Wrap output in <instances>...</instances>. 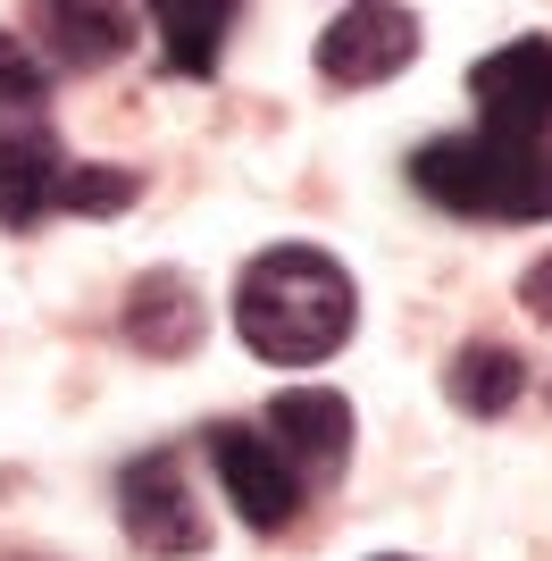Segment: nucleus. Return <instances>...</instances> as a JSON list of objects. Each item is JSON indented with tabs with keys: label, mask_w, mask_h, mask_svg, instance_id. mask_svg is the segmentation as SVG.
Wrapping results in <instances>:
<instances>
[{
	"label": "nucleus",
	"mask_w": 552,
	"mask_h": 561,
	"mask_svg": "<svg viewBox=\"0 0 552 561\" xmlns=\"http://www.w3.org/2000/svg\"><path fill=\"white\" fill-rule=\"evenodd\" d=\"M352 319H360L352 268L319 243H276L234 277V335L276 369H310L326 352H344Z\"/></svg>",
	"instance_id": "nucleus-1"
},
{
	"label": "nucleus",
	"mask_w": 552,
	"mask_h": 561,
	"mask_svg": "<svg viewBox=\"0 0 552 561\" xmlns=\"http://www.w3.org/2000/svg\"><path fill=\"white\" fill-rule=\"evenodd\" d=\"M411 185L460 218H503L536 227L552 218V151L544 142H503V135H436L411 151Z\"/></svg>",
	"instance_id": "nucleus-2"
},
{
	"label": "nucleus",
	"mask_w": 552,
	"mask_h": 561,
	"mask_svg": "<svg viewBox=\"0 0 552 561\" xmlns=\"http://www.w3.org/2000/svg\"><path fill=\"white\" fill-rule=\"evenodd\" d=\"M117 519H126V537L151 561H176V553H202L209 545V519L193 503V478H184L176 453H135L117 469Z\"/></svg>",
	"instance_id": "nucleus-3"
},
{
	"label": "nucleus",
	"mask_w": 552,
	"mask_h": 561,
	"mask_svg": "<svg viewBox=\"0 0 552 561\" xmlns=\"http://www.w3.org/2000/svg\"><path fill=\"white\" fill-rule=\"evenodd\" d=\"M469 101H478L485 135L544 142L552 135V43L544 34H519V43L485 50L478 68H469Z\"/></svg>",
	"instance_id": "nucleus-4"
},
{
	"label": "nucleus",
	"mask_w": 552,
	"mask_h": 561,
	"mask_svg": "<svg viewBox=\"0 0 552 561\" xmlns=\"http://www.w3.org/2000/svg\"><path fill=\"white\" fill-rule=\"evenodd\" d=\"M209 469H218V486H227V503L243 512V528H260V537H276L285 519L301 512V478L294 461L268 445V427H209Z\"/></svg>",
	"instance_id": "nucleus-5"
},
{
	"label": "nucleus",
	"mask_w": 552,
	"mask_h": 561,
	"mask_svg": "<svg viewBox=\"0 0 552 561\" xmlns=\"http://www.w3.org/2000/svg\"><path fill=\"white\" fill-rule=\"evenodd\" d=\"M418 59V18L402 0H352L319 34V76L326 84H386Z\"/></svg>",
	"instance_id": "nucleus-6"
},
{
	"label": "nucleus",
	"mask_w": 552,
	"mask_h": 561,
	"mask_svg": "<svg viewBox=\"0 0 552 561\" xmlns=\"http://www.w3.org/2000/svg\"><path fill=\"white\" fill-rule=\"evenodd\" d=\"M268 445L294 461V478H335L352 461V402L335 386H285L268 402Z\"/></svg>",
	"instance_id": "nucleus-7"
},
{
	"label": "nucleus",
	"mask_w": 552,
	"mask_h": 561,
	"mask_svg": "<svg viewBox=\"0 0 552 561\" xmlns=\"http://www.w3.org/2000/svg\"><path fill=\"white\" fill-rule=\"evenodd\" d=\"M68 185V151L50 117H9L0 126V227H43Z\"/></svg>",
	"instance_id": "nucleus-8"
},
{
	"label": "nucleus",
	"mask_w": 552,
	"mask_h": 561,
	"mask_svg": "<svg viewBox=\"0 0 552 561\" xmlns=\"http://www.w3.org/2000/svg\"><path fill=\"white\" fill-rule=\"evenodd\" d=\"M117 328H126V344H135V352L176 360V352L202 344V294H193L184 268H142L135 294H126V310H117Z\"/></svg>",
	"instance_id": "nucleus-9"
},
{
	"label": "nucleus",
	"mask_w": 552,
	"mask_h": 561,
	"mask_svg": "<svg viewBox=\"0 0 552 561\" xmlns=\"http://www.w3.org/2000/svg\"><path fill=\"white\" fill-rule=\"evenodd\" d=\"M43 43L59 68H110L135 50V9L126 0H34Z\"/></svg>",
	"instance_id": "nucleus-10"
},
{
	"label": "nucleus",
	"mask_w": 552,
	"mask_h": 561,
	"mask_svg": "<svg viewBox=\"0 0 552 561\" xmlns=\"http://www.w3.org/2000/svg\"><path fill=\"white\" fill-rule=\"evenodd\" d=\"M151 25H160V59L168 76H209L218 50H227V25L243 0H142Z\"/></svg>",
	"instance_id": "nucleus-11"
},
{
	"label": "nucleus",
	"mask_w": 552,
	"mask_h": 561,
	"mask_svg": "<svg viewBox=\"0 0 552 561\" xmlns=\"http://www.w3.org/2000/svg\"><path fill=\"white\" fill-rule=\"evenodd\" d=\"M444 394H452L469 420H503L510 402L528 394V360L510 344H460L452 369H444Z\"/></svg>",
	"instance_id": "nucleus-12"
},
{
	"label": "nucleus",
	"mask_w": 552,
	"mask_h": 561,
	"mask_svg": "<svg viewBox=\"0 0 552 561\" xmlns=\"http://www.w3.org/2000/svg\"><path fill=\"white\" fill-rule=\"evenodd\" d=\"M43 101H50L43 50H25V34L0 25V117H43Z\"/></svg>",
	"instance_id": "nucleus-13"
},
{
	"label": "nucleus",
	"mask_w": 552,
	"mask_h": 561,
	"mask_svg": "<svg viewBox=\"0 0 552 561\" xmlns=\"http://www.w3.org/2000/svg\"><path fill=\"white\" fill-rule=\"evenodd\" d=\"M142 193L135 168H92V160H68V185H59V210H84V218H110Z\"/></svg>",
	"instance_id": "nucleus-14"
},
{
	"label": "nucleus",
	"mask_w": 552,
	"mask_h": 561,
	"mask_svg": "<svg viewBox=\"0 0 552 561\" xmlns=\"http://www.w3.org/2000/svg\"><path fill=\"white\" fill-rule=\"evenodd\" d=\"M519 302H528V310H536V319H544V328H552V252H544V260H536L528 277H519Z\"/></svg>",
	"instance_id": "nucleus-15"
},
{
	"label": "nucleus",
	"mask_w": 552,
	"mask_h": 561,
	"mask_svg": "<svg viewBox=\"0 0 552 561\" xmlns=\"http://www.w3.org/2000/svg\"><path fill=\"white\" fill-rule=\"evenodd\" d=\"M377 561H411V553H377Z\"/></svg>",
	"instance_id": "nucleus-16"
}]
</instances>
